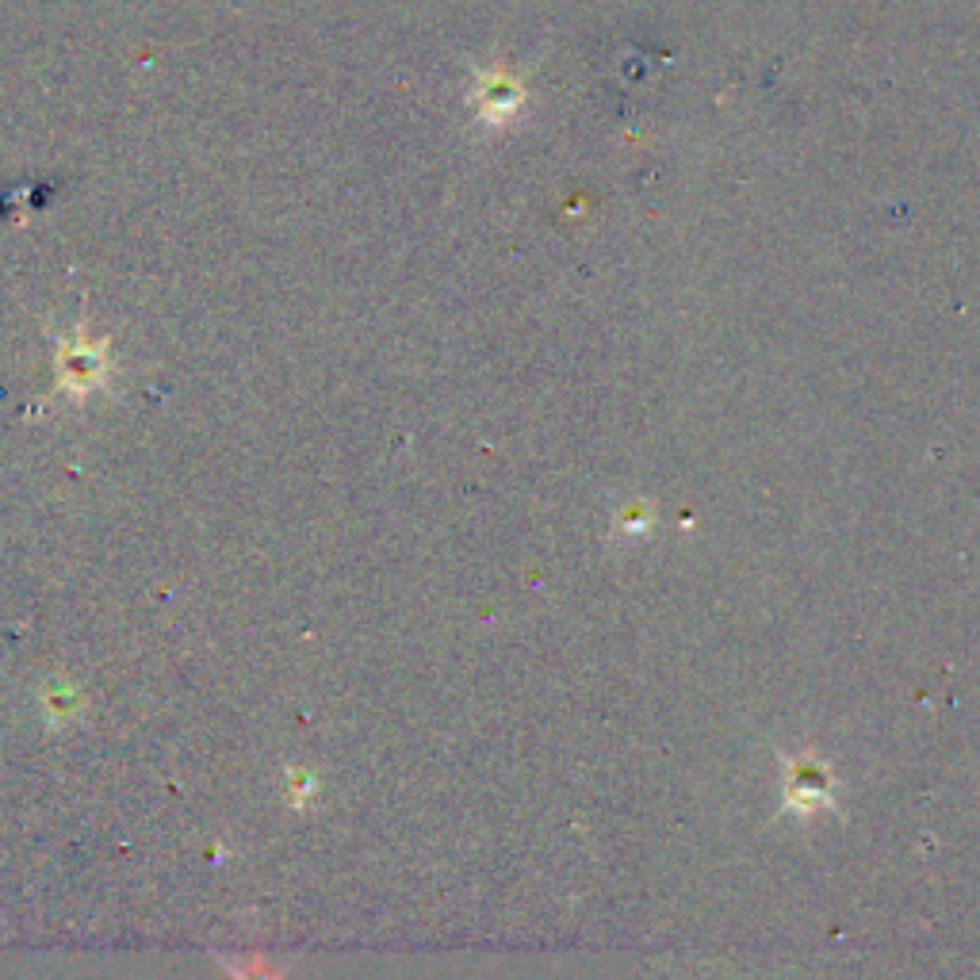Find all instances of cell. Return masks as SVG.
Listing matches in <instances>:
<instances>
[{"label": "cell", "mask_w": 980, "mask_h": 980, "mask_svg": "<svg viewBox=\"0 0 980 980\" xmlns=\"http://www.w3.org/2000/svg\"><path fill=\"white\" fill-rule=\"evenodd\" d=\"M100 384V356L88 349H65L62 353V387L73 395H85L88 387Z\"/></svg>", "instance_id": "obj_1"}, {"label": "cell", "mask_w": 980, "mask_h": 980, "mask_svg": "<svg viewBox=\"0 0 980 980\" xmlns=\"http://www.w3.org/2000/svg\"><path fill=\"white\" fill-rule=\"evenodd\" d=\"M230 977H234V980H280V977H276L273 965L261 961V957H253L250 965L234 961V965H230Z\"/></svg>", "instance_id": "obj_2"}]
</instances>
